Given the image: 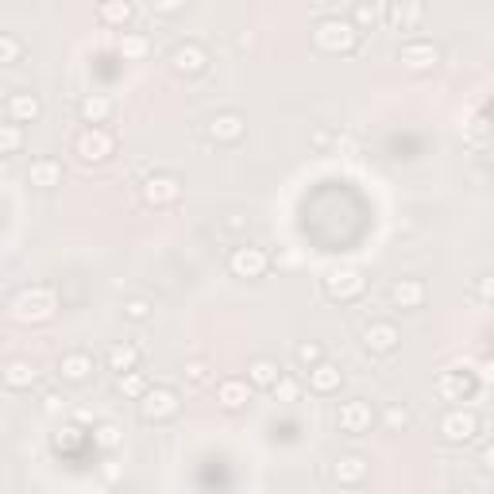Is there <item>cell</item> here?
Instances as JSON below:
<instances>
[{
  "mask_svg": "<svg viewBox=\"0 0 494 494\" xmlns=\"http://www.w3.org/2000/svg\"><path fill=\"white\" fill-rule=\"evenodd\" d=\"M359 39L363 31L344 16H324L313 23V47L324 50V55H352L359 47Z\"/></svg>",
  "mask_w": 494,
  "mask_h": 494,
  "instance_id": "6da1fadb",
  "label": "cell"
},
{
  "mask_svg": "<svg viewBox=\"0 0 494 494\" xmlns=\"http://www.w3.org/2000/svg\"><path fill=\"white\" fill-rule=\"evenodd\" d=\"M12 317L20 324H47L50 317L58 313V297L50 286H23V290L12 297Z\"/></svg>",
  "mask_w": 494,
  "mask_h": 494,
  "instance_id": "7a4b0ae2",
  "label": "cell"
},
{
  "mask_svg": "<svg viewBox=\"0 0 494 494\" xmlns=\"http://www.w3.org/2000/svg\"><path fill=\"white\" fill-rule=\"evenodd\" d=\"M112 151H116V139H112V132H109L105 124H85V132L74 139V154L82 163H89V166L109 163Z\"/></svg>",
  "mask_w": 494,
  "mask_h": 494,
  "instance_id": "3957f363",
  "label": "cell"
},
{
  "mask_svg": "<svg viewBox=\"0 0 494 494\" xmlns=\"http://www.w3.org/2000/svg\"><path fill=\"white\" fill-rule=\"evenodd\" d=\"M321 286H324L329 302H359V297L367 294V278H363V270H356V267H332L329 275L321 278Z\"/></svg>",
  "mask_w": 494,
  "mask_h": 494,
  "instance_id": "277c9868",
  "label": "cell"
},
{
  "mask_svg": "<svg viewBox=\"0 0 494 494\" xmlns=\"http://www.w3.org/2000/svg\"><path fill=\"white\" fill-rule=\"evenodd\" d=\"M136 406H139V418H143V421H147V425H159V421L178 418L181 401H178V390H171V386H147Z\"/></svg>",
  "mask_w": 494,
  "mask_h": 494,
  "instance_id": "5b68a950",
  "label": "cell"
},
{
  "mask_svg": "<svg viewBox=\"0 0 494 494\" xmlns=\"http://www.w3.org/2000/svg\"><path fill=\"white\" fill-rule=\"evenodd\" d=\"M440 440H445V445H472V440H479V428H483V425H479V418H475V413L472 410H463V406H452L448 413H445V418H440Z\"/></svg>",
  "mask_w": 494,
  "mask_h": 494,
  "instance_id": "8992f818",
  "label": "cell"
},
{
  "mask_svg": "<svg viewBox=\"0 0 494 494\" xmlns=\"http://www.w3.org/2000/svg\"><path fill=\"white\" fill-rule=\"evenodd\" d=\"M228 270H232V278L255 282L270 270V255L255 243H240V247H232V255H228Z\"/></svg>",
  "mask_w": 494,
  "mask_h": 494,
  "instance_id": "52a82bcc",
  "label": "cell"
},
{
  "mask_svg": "<svg viewBox=\"0 0 494 494\" xmlns=\"http://www.w3.org/2000/svg\"><path fill=\"white\" fill-rule=\"evenodd\" d=\"M398 62L410 74H433L440 66V47L428 43V39H406V43L398 47Z\"/></svg>",
  "mask_w": 494,
  "mask_h": 494,
  "instance_id": "ba28073f",
  "label": "cell"
},
{
  "mask_svg": "<svg viewBox=\"0 0 494 494\" xmlns=\"http://www.w3.org/2000/svg\"><path fill=\"white\" fill-rule=\"evenodd\" d=\"M375 425V406L367 398H352V401H340V410H336V428L348 437H363L371 433Z\"/></svg>",
  "mask_w": 494,
  "mask_h": 494,
  "instance_id": "9c48e42d",
  "label": "cell"
},
{
  "mask_svg": "<svg viewBox=\"0 0 494 494\" xmlns=\"http://www.w3.org/2000/svg\"><path fill=\"white\" fill-rule=\"evenodd\" d=\"M139 198H143V205H151V209H166V205H174L181 198V178L178 174H151V178H143Z\"/></svg>",
  "mask_w": 494,
  "mask_h": 494,
  "instance_id": "30bf717a",
  "label": "cell"
},
{
  "mask_svg": "<svg viewBox=\"0 0 494 494\" xmlns=\"http://www.w3.org/2000/svg\"><path fill=\"white\" fill-rule=\"evenodd\" d=\"M401 344V332L394 321H371L367 329H363V348H367L371 356H394Z\"/></svg>",
  "mask_w": 494,
  "mask_h": 494,
  "instance_id": "8fae6325",
  "label": "cell"
},
{
  "mask_svg": "<svg viewBox=\"0 0 494 494\" xmlns=\"http://www.w3.org/2000/svg\"><path fill=\"white\" fill-rule=\"evenodd\" d=\"M205 132H209L213 143H220V147H236V143L247 136V120L240 112H216L209 124H205Z\"/></svg>",
  "mask_w": 494,
  "mask_h": 494,
  "instance_id": "7c38bea8",
  "label": "cell"
},
{
  "mask_svg": "<svg viewBox=\"0 0 494 494\" xmlns=\"http://www.w3.org/2000/svg\"><path fill=\"white\" fill-rule=\"evenodd\" d=\"M371 475V460L359 456V452H348V456H340L332 463V483L336 487H363Z\"/></svg>",
  "mask_w": 494,
  "mask_h": 494,
  "instance_id": "4fadbf2b",
  "label": "cell"
},
{
  "mask_svg": "<svg viewBox=\"0 0 494 494\" xmlns=\"http://www.w3.org/2000/svg\"><path fill=\"white\" fill-rule=\"evenodd\" d=\"M205 66H209V50L201 43H181L171 50V70L181 77H198V74H205Z\"/></svg>",
  "mask_w": 494,
  "mask_h": 494,
  "instance_id": "5bb4252c",
  "label": "cell"
},
{
  "mask_svg": "<svg viewBox=\"0 0 494 494\" xmlns=\"http://www.w3.org/2000/svg\"><path fill=\"white\" fill-rule=\"evenodd\" d=\"M251 394H255V386L247 379H220L216 383V406L228 413H240L251 406Z\"/></svg>",
  "mask_w": 494,
  "mask_h": 494,
  "instance_id": "9a60e30c",
  "label": "cell"
},
{
  "mask_svg": "<svg viewBox=\"0 0 494 494\" xmlns=\"http://www.w3.org/2000/svg\"><path fill=\"white\" fill-rule=\"evenodd\" d=\"M475 390H479V379L467 371H440V379H437V394L445 401H467Z\"/></svg>",
  "mask_w": 494,
  "mask_h": 494,
  "instance_id": "2e32d148",
  "label": "cell"
},
{
  "mask_svg": "<svg viewBox=\"0 0 494 494\" xmlns=\"http://www.w3.org/2000/svg\"><path fill=\"white\" fill-rule=\"evenodd\" d=\"M344 386V371H340V363H332V359H317L313 367H309V390L321 398H329L336 394V390Z\"/></svg>",
  "mask_w": 494,
  "mask_h": 494,
  "instance_id": "e0dca14e",
  "label": "cell"
},
{
  "mask_svg": "<svg viewBox=\"0 0 494 494\" xmlns=\"http://www.w3.org/2000/svg\"><path fill=\"white\" fill-rule=\"evenodd\" d=\"M425 297H428V286L421 278H398L390 286V302H394V309H421Z\"/></svg>",
  "mask_w": 494,
  "mask_h": 494,
  "instance_id": "ac0fdd59",
  "label": "cell"
},
{
  "mask_svg": "<svg viewBox=\"0 0 494 494\" xmlns=\"http://www.w3.org/2000/svg\"><path fill=\"white\" fill-rule=\"evenodd\" d=\"M58 375H62V383H70V386L89 383V375H93V356L89 352H66L58 359Z\"/></svg>",
  "mask_w": 494,
  "mask_h": 494,
  "instance_id": "d6986e66",
  "label": "cell"
},
{
  "mask_svg": "<svg viewBox=\"0 0 494 494\" xmlns=\"http://www.w3.org/2000/svg\"><path fill=\"white\" fill-rule=\"evenodd\" d=\"M0 383L8 390H31L39 383V371H35L31 359H8L4 371H0Z\"/></svg>",
  "mask_w": 494,
  "mask_h": 494,
  "instance_id": "ffe728a7",
  "label": "cell"
},
{
  "mask_svg": "<svg viewBox=\"0 0 494 494\" xmlns=\"http://www.w3.org/2000/svg\"><path fill=\"white\" fill-rule=\"evenodd\" d=\"M390 23H394L398 31H418L421 20H425V4L421 0H398V4H390Z\"/></svg>",
  "mask_w": 494,
  "mask_h": 494,
  "instance_id": "44dd1931",
  "label": "cell"
},
{
  "mask_svg": "<svg viewBox=\"0 0 494 494\" xmlns=\"http://www.w3.org/2000/svg\"><path fill=\"white\" fill-rule=\"evenodd\" d=\"M97 16H101V23H105V28H128V23L136 20V4L132 0H101L97 4Z\"/></svg>",
  "mask_w": 494,
  "mask_h": 494,
  "instance_id": "7402d4cb",
  "label": "cell"
},
{
  "mask_svg": "<svg viewBox=\"0 0 494 494\" xmlns=\"http://www.w3.org/2000/svg\"><path fill=\"white\" fill-rule=\"evenodd\" d=\"M43 116V101H39V93H12L8 97V120L16 124H31Z\"/></svg>",
  "mask_w": 494,
  "mask_h": 494,
  "instance_id": "603a6c76",
  "label": "cell"
},
{
  "mask_svg": "<svg viewBox=\"0 0 494 494\" xmlns=\"http://www.w3.org/2000/svg\"><path fill=\"white\" fill-rule=\"evenodd\" d=\"M28 178H31V186H39V190H58L62 178H66V171H62L58 159H35Z\"/></svg>",
  "mask_w": 494,
  "mask_h": 494,
  "instance_id": "cb8c5ba5",
  "label": "cell"
},
{
  "mask_svg": "<svg viewBox=\"0 0 494 494\" xmlns=\"http://www.w3.org/2000/svg\"><path fill=\"white\" fill-rule=\"evenodd\" d=\"M278 375H282V367H278V359H270V356H259V359L247 363V383L255 390H270Z\"/></svg>",
  "mask_w": 494,
  "mask_h": 494,
  "instance_id": "d4e9b609",
  "label": "cell"
},
{
  "mask_svg": "<svg viewBox=\"0 0 494 494\" xmlns=\"http://www.w3.org/2000/svg\"><path fill=\"white\" fill-rule=\"evenodd\" d=\"M77 116H82V124H105L112 116V101L105 93H85L82 105H77Z\"/></svg>",
  "mask_w": 494,
  "mask_h": 494,
  "instance_id": "484cf974",
  "label": "cell"
},
{
  "mask_svg": "<svg viewBox=\"0 0 494 494\" xmlns=\"http://www.w3.org/2000/svg\"><path fill=\"white\" fill-rule=\"evenodd\" d=\"M139 359H143V352L136 344H112L109 348V356H105V363H109V371L112 375H120V371H132V367H139Z\"/></svg>",
  "mask_w": 494,
  "mask_h": 494,
  "instance_id": "4316f807",
  "label": "cell"
},
{
  "mask_svg": "<svg viewBox=\"0 0 494 494\" xmlns=\"http://www.w3.org/2000/svg\"><path fill=\"white\" fill-rule=\"evenodd\" d=\"M116 50L124 55V62H139V58H147L151 39L143 35V31H120V39H116Z\"/></svg>",
  "mask_w": 494,
  "mask_h": 494,
  "instance_id": "83f0119b",
  "label": "cell"
},
{
  "mask_svg": "<svg viewBox=\"0 0 494 494\" xmlns=\"http://www.w3.org/2000/svg\"><path fill=\"white\" fill-rule=\"evenodd\" d=\"M147 386H151V383H147V375H143L139 367L116 375V394L128 398V401H139V398H143V390H147Z\"/></svg>",
  "mask_w": 494,
  "mask_h": 494,
  "instance_id": "f1b7e54d",
  "label": "cell"
},
{
  "mask_svg": "<svg viewBox=\"0 0 494 494\" xmlns=\"http://www.w3.org/2000/svg\"><path fill=\"white\" fill-rule=\"evenodd\" d=\"M93 445L101 448V452H116L124 445V428L116 425V421H101L97 428H93Z\"/></svg>",
  "mask_w": 494,
  "mask_h": 494,
  "instance_id": "f546056e",
  "label": "cell"
},
{
  "mask_svg": "<svg viewBox=\"0 0 494 494\" xmlns=\"http://www.w3.org/2000/svg\"><path fill=\"white\" fill-rule=\"evenodd\" d=\"M23 151V128L16 120H8V124H0V154H16Z\"/></svg>",
  "mask_w": 494,
  "mask_h": 494,
  "instance_id": "4dcf8cb0",
  "label": "cell"
},
{
  "mask_svg": "<svg viewBox=\"0 0 494 494\" xmlns=\"http://www.w3.org/2000/svg\"><path fill=\"white\" fill-rule=\"evenodd\" d=\"M124 317L136 321V324L151 321L154 317V302H151V297H124Z\"/></svg>",
  "mask_w": 494,
  "mask_h": 494,
  "instance_id": "1f68e13d",
  "label": "cell"
},
{
  "mask_svg": "<svg viewBox=\"0 0 494 494\" xmlns=\"http://www.w3.org/2000/svg\"><path fill=\"white\" fill-rule=\"evenodd\" d=\"M23 58V43L16 35L0 31V66H16V62Z\"/></svg>",
  "mask_w": 494,
  "mask_h": 494,
  "instance_id": "d6a6232c",
  "label": "cell"
},
{
  "mask_svg": "<svg viewBox=\"0 0 494 494\" xmlns=\"http://www.w3.org/2000/svg\"><path fill=\"white\" fill-rule=\"evenodd\" d=\"M270 394H275V401H282V406H290V401H297V394H302V386H297V379H290V375H278Z\"/></svg>",
  "mask_w": 494,
  "mask_h": 494,
  "instance_id": "836d02e7",
  "label": "cell"
},
{
  "mask_svg": "<svg viewBox=\"0 0 494 494\" xmlns=\"http://www.w3.org/2000/svg\"><path fill=\"white\" fill-rule=\"evenodd\" d=\"M383 425L390 428V433H406V428L413 425V413H410L406 406H390V410L383 413Z\"/></svg>",
  "mask_w": 494,
  "mask_h": 494,
  "instance_id": "e575fe53",
  "label": "cell"
},
{
  "mask_svg": "<svg viewBox=\"0 0 494 494\" xmlns=\"http://www.w3.org/2000/svg\"><path fill=\"white\" fill-rule=\"evenodd\" d=\"M213 379H216V375H213V367H209L205 359H193L190 367H186V383H190V386H209Z\"/></svg>",
  "mask_w": 494,
  "mask_h": 494,
  "instance_id": "d590c367",
  "label": "cell"
},
{
  "mask_svg": "<svg viewBox=\"0 0 494 494\" xmlns=\"http://www.w3.org/2000/svg\"><path fill=\"white\" fill-rule=\"evenodd\" d=\"M294 356H297V363H302V367H313L317 359H324V348L317 344V340H302L294 348Z\"/></svg>",
  "mask_w": 494,
  "mask_h": 494,
  "instance_id": "8d00e7d4",
  "label": "cell"
},
{
  "mask_svg": "<svg viewBox=\"0 0 494 494\" xmlns=\"http://www.w3.org/2000/svg\"><path fill=\"white\" fill-rule=\"evenodd\" d=\"M352 23H356L359 31L375 28V23H379V8H375V4H356V16H352Z\"/></svg>",
  "mask_w": 494,
  "mask_h": 494,
  "instance_id": "74e56055",
  "label": "cell"
},
{
  "mask_svg": "<svg viewBox=\"0 0 494 494\" xmlns=\"http://www.w3.org/2000/svg\"><path fill=\"white\" fill-rule=\"evenodd\" d=\"M186 8V0H151V12L154 16H178Z\"/></svg>",
  "mask_w": 494,
  "mask_h": 494,
  "instance_id": "f35d334b",
  "label": "cell"
},
{
  "mask_svg": "<svg viewBox=\"0 0 494 494\" xmlns=\"http://www.w3.org/2000/svg\"><path fill=\"white\" fill-rule=\"evenodd\" d=\"M43 410H47V413H58V410L66 413V398H58V394H47V398H43Z\"/></svg>",
  "mask_w": 494,
  "mask_h": 494,
  "instance_id": "ab89813d",
  "label": "cell"
},
{
  "mask_svg": "<svg viewBox=\"0 0 494 494\" xmlns=\"http://www.w3.org/2000/svg\"><path fill=\"white\" fill-rule=\"evenodd\" d=\"M479 467H483V472H494V448L490 445L483 448V463H479Z\"/></svg>",
  "mask_w": 494,
  "mask_h": 494,
  "instance_id": "60d3db41",
  "label": "cell"
}]
</instances>
